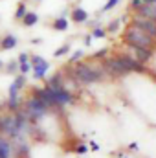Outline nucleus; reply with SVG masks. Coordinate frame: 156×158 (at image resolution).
<instances>
[{"label": "nucleus", "mask_w": 156, "mask_h": 158, "mask_svg": "<svg viewBox=\"0 0 156 158\" xmlns=\"http://www.w3.org/2000/svg\"><path fill=\"white\" fill-rule=\"evenodd\" d=\"M105 70L112 76H125L129 72H142V63H138L136 59L129 57V55H119V57H114V59H109L105 63Z\"/></svg>", "instance_id": "1"}, {"label": "nucleus", "mask_w": 156, "mask_h": 158, "mask_svg": "<svg viewBox=\"0 0 156 158\" xmlns=\"http://www.w3.org/2000/svg\"><path fill=\"white\" fill-rule=\"evenodd\" d=\"M123 39H125V42H127L130 48H147V50H151L153 44H154V39H153L151 35H147L143 30H140V28L134 26V24H132L130 28H127Z\"/></svg>", "instance_id": "2"}, {"label": "nucleus", "mask_w": 156, "mask_h": 158, "mask_svg": "<svg viewBox=\"0 0 156 158\" xmlns=\"http://www.w3.org/2000/svg\"><path fill=\"white\" fill-rule=\"evenodd\" d=\"M0 131L9 136H18L22 131H26V118L24 116H6L0 118Z\"/></svg>", "instance_id": "3"}, {"label": "nucleus", "mask_w": 156, "mask_h": 158, "mask_svg": "<svg viewBox=\"0 0 156 158\" xmlns=\"http://www.w3.org/2000/svg\"><path fill=\"white\" fill-rule=\"evenodd\" d=\"M74 77L79 83H96L103 77V68H94L90 64H79L74 70Z\"/></svg>", "instance_id": "4"}, {"label": "nucleus", "mask_w": 156, "mask_h": 158, "mask_svg": "<svg viewBox=\"0 0 156 158\" xmlns=\"http://www.w3.org/2000/svg\"><path fill=\"white\" fill-rule=\"evenodd\" d=\"M46 110H48V107L40 101L39 98H33V99H30L28 105H26V118L39 119L46 114Z\"/></svg>", "instance_id": "5"}, {"label": "nucleus", "mask_w": 156, "mask_h": 158, "mask_svg": "<svg viewBox=\"0 0 156 158\" xmlns=\"http://www.w3.org/2000/svg\"><path fill=\"white\" fill-rule=\"evenodd\" d=\"M132 24L138 26L140 30H143V31H145L147 35H151L153 39H156V20H153V19H143V17H136Z\"/></svg>", "instance_id": "6"}, {"label": "nucleus", "mask_w": 156, "mask_h": 158, "mask_svg": "<svg viewBox=\"0 0 156 158\" xmlns=\"http://www.w3.org/2000/svg\"><path fill=\"white\" fill-rule=\"evenodd\" d=\"M51 90V96H53V103H55V107H59V105H66V103H70L72 101V94L70 92H66L64 88H50Z\"/></svg>", "instance_id": "7"}, {"label": "nucleus", "mask_w": 156, "mask_h": 158, "mask_svg": "<svg viewBox=\"0 0 156 158\" xmlns=\"http://www.w3.org/2000/svg\"><path fill=\"white\" fill-rule=\"evenodd\" d=\"M136 11H138V17L156 20V4H147V2H145V4H142V6H138Z\"/></svg>", "instance_id": "8"}, {"label": "nucleus", "mask_w": 156, "mask_h": 158, "mask_svg": "<svg viewBox=\"0 0 156 158\" xmlns=\"http://www.w3.org/2000/svg\"><path fill=\"white\" fill-rule=\"evenodd\" d=\"M48 68H50V64H48L42 57H33V74H35L37 79L44 77V74H46Z\"/></svg>", "instance_id": "9"}, {"label": "nucleus", "mask_w": 156, "mask_h": 158, "mask_svg": "<svg viewBox=\"0 0 156 158\" xmlns=\"http://www.w3.org/2000/svg\"><path fill=\"white\" fill-rule=\"evenodd\" d=\"M132 52H134V55H136L134 59L138 63H145V61H149L153 57V52L147 50V48H132Z\"/></svg>", "instance_id": "10"}, {"label": "nucleus", "mask_w": 156, "mask_h": 158, "mask_svg": "<svg viewBox=\"0 0 156 158\" xmlns=\"http://www.w3.org/2000/svg\"><path fill=\"white\" fill-rule=\"evenodd\" d=\"M0 158H11V145L6 138H0Z\"/></svg>", "instance_id": "11"}, {"label": "nucleus", "mask_w": 156, "mask_h": 158, "mask_svg": "<svg viewBox=\"0 0 156 158\" xmlns=\"http://www.w3.org/2000/svg\"><path fill=\"white\" fill-rule=\"evenodd\" d=\"M86 11L84 9H81V7H77V9H74V13H72V19L76 20V22H84L86 20Z\"/></svg>", "instance_id": "12"}, {"label": "nucleus", "mask_w": 156, "mask_h": 158, "mask_svg": "<svg viewBox=\"0 0 156 158\" xmlns=\"http://www.w3.org/2000/svg\"><path fill=\"white\" fill-rule=\"evenodd\" d=\"M48 88H63L61 86V76H53V77L50 79V83H48Z\"/></svg>", "instance_id": "13"}, {"label": "nucleus", "mask_w": 156, "mask_h": 158, "mask_svg": "<svg viewBox=\"0 0 156 158\" xmlns=\"http://www.w3.org/2000/svg\"><path fill=\"white\" fill-rule=\"evenodd\" d=\"M15 44H17V39H15L13 35H9V37H6V39H4V42H2V48H4V50H7V48H13Z\"/></svg>", "instance_id": "14"}, {"label": "nucleus", "mask_w": 156, "mask_h": 158, "mask_svg": "<svg viewBox=\"0 0 156 158\" xmlns=\"http://www.w3.org/2000/svg\"><path fill=\"white\" fill-rule=\"evenodd\" d=\"M53 28H55V30H59V31L66 30V28H68V22H66V19H59V20H55V22H53Z\"/></svg>", "instance_id": "15"}, {"label": "nucleus", "mask_w": 156, "mask_h": 158, "mask_svg": "<svg viewBox=\"0 0 156 158\" xmlns=\"http://www.w3.org/2000/svg\"><path fill=\"white\" fill-rule=\"evenodd\" d=\"M35 22H37V15H35V13H28V15L24 17V24H26V26H33Z\"/></svg>", "instance_id": "16"}, {"label": "nucleus", "mask_w": 156, "mask_h": 158, "mask_svg": "<svg viewBox=\"0 0 156 158\" xmlns=\"http://www.w3.org/2000/svg\"><path fill=\"white\" fill-rule=\"evenodd\" d=\"M145 2H147V4H156V0H130V6L136 9L138 6H142V4H145Z\"/></svg>", "instance_id": "17"}, {"label": "nucleus", "mask_w": 156, "mask_h": 158, "mask_svg": "<svg viewBox=\"0 0 156 158\" xmlns=\"http://www.w3.org/2000/svg\"><path fill=\"white\" fill-rule=\"evenodd\" d=\"M28 13H26V7H24V4H20L18 6V9H17V19H24Z\"/></svg>", "instance_id": "18"}, {"label": "nucleus", "mask_w": 156, "mask_h": 158, "mask_svg": "<svg viewBox=\"0 0 156 158\" xmlns=\"http://www.w3.org/2000/svg\"><path fill=\"white\" fill-rule=\"evenodd\" d=\"M117 2H119V0H109V2L105 4V7H103V9H105V11H107V9H112V7L116 6Z\"/></svg>", "instance_id": "19"}, {"label": "nucleus", "mask_w": 156, "mask_h": 158, "mask_svg": "<svg viewBox=\"0 0 156 158\" xmlns=\"http://www.w3.org/2000/svg\"><path fill=\"white\" fill-rule=\"evenodd\" d=\"M24 81H26V79H24L22 76H20V77H17V79H15V83H13V85H15L17 88H22V85H24Z\"/></svg>", "instance_id": "20"}, {"label": "nucleus", "mask_w": 156, "mask_h": 158, "mask_svg": "<svg viewBox=\"0 0 156 158\" xmlns=\"http://www.w3.org/2000/svg\"><path fill=\"white\" fill-rule=\"evenodd\" d=\"M94 37H97V39H101V37H105V31L97 28V30H94Z\"/></svg>", "instance_id": "21"}, {"label": "nucleus", "mask_w": 156, "mask_h": 158, "mask_svg": "<svg viewBox=\"0 0 156 158\" xmlns=\"http://www.w3.org/2000/svg\"><path fill=\"white\" fill-rule=\"evenodd\" d=\"M66 52H68V46H63V48H59V50H57V52H55V55H57V57H59V55H64V53H66Z\"/></svg>", "instance_id": "22"}, {"label": "nucleus", "mask_w": 156, "mask_h": 158, "mask_svg": "<svg viewBox=\"0 0 156 158\" xmlns=\"http://www.w3.org/2000/svg\"><path fill=\"white\" fill-rule=\"evenodd\" d=\"M117 24H119V20H114V22L109 26V31H116V30H117Z\"/></svg>", "instance_id": "23"}, {"label": "nucleus", "mask_w": 156, "mask_h": 158, "mask_svg": "<svg viewBox=\"0 0 156 158\" xmlns=\"http://www.w3.org/2000/svg\"><path fill=\"white\" fill-rule=\"evenodd\" d=\"M30 68H31V66H30L28 63H24V64H20V72H22V74H26V72H28Z\"/></svg>", "instance_id": "24"}, {"label": "nucleus", "mask_w": 156, "mask_h": 158, "mask_svg": "<svg viewBox=\"0 0 156 158\" xmlns=\"http://www.w3.org/2000/svg\"><path fill=\"white\" fill-rule=\"evenodd\" d=\"M18 61H20V64H24V63H28V55H26V53H22V55L18 57Z\"/></svg>", "instance_id": "25"}, {"label": "nucleus", "mask_w": 156, "mask_h": 158, "mask_svg": "<svg viewBox=\"0 0 156 158\" xmlns=\"http://www.w3.org/2000/svg\"><path fill=\"white\" fill-rule=\"evenodd\" d=\"M81 55H83V52H76V53L72 55V61H77L79 57H81Z\"/></svg>", "instance_id": "26"}, {"label": "nucleus", "mask_w": 156, "mask_h": 158, "mask_svg": "<svg viewBox=\"0 0 156 158\" xmlns=\"http://www.w3.org/2000/svg\"><path fill=\"white\" fill-rule=\"evenodd\" d=\"M7 70H9V72H15V70H17V64H15V63H11V64L7 66Z\"/></svg>", "instance_id": "27"}, {"label": "nucleus", "mask_w": 156, "mask_h": 158, "mask_svg": "<svg viewBox=\"0 0 156 158\" xmlns=\"http://www.w3.org/2000/svg\"><path fill=\"white\" fill-rule=\"evenodd\" d=\"M77 153H86V147H84V145H79V147H77Z\"/></svg>", "instance_id": "28"}, {"label": "nucleus", "mask_w": 156, "mask_h": 158, "mask_svg": "<svg viewBox=\"0 0 156 158\" xmlns=\"http://www.w3.org/2000/svg\"><path fill=\"white\" fill-rule=\"evenodd\" d=\"M105 53H107V50H99V52L96 53V57H101V55H105Z\"/></svg>", "instance_id": "29"}, {"label": "nucleus", "mask_w": 156, "mask_h": 158, "mask_svg": "<svg viewBox=\"0 0 156 158\" xmlns=\"http://www.w3.org/2000/svg\"><path fill=\"white\" fill-rule=\"evenodd\" d=\"M0 66H2V61H0Z\"/></svg>", "instance_id": "30"}]
</instances>
